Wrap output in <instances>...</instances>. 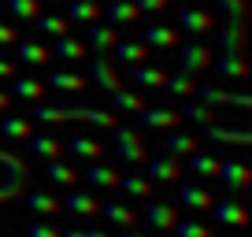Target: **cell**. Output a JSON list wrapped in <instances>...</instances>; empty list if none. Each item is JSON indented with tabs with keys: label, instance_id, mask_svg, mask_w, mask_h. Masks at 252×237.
Segmentation results:
<instances>
[{
	"label": "cell",
	"instance_id": "obj_1",
	"mask_svg": "<svg viewBox=\"0 0 252 237\" xmlns=\"http://www.w3.org/2000/svg\"><path fill=\"white\" fill-rule=\"evenodd\" d=\"M30 118L37 122H89L96 130H111L115 126V115L111 111H96V108H56V104L37 100L30 111Z\"/></svg>",
	"mask_w": 252,
	"mask_h": 237
},
{
	"label": "cell",
	"instance_id": "obj_2",
	"mask_svg": "<svg viewBox=\"0 0 252 237\" xmlns=\"http://www.w3.org/2000/svg\"><path fill=\"white\" fill-rule=\"evenodd\" d=\"M0 163L8 167V174H4V182H0V204H8V200H19L26 193V182H30V167H26L23 156H15V152L0 148Z\"/></svg>",
	"mask_w": 252,
	"mask_h": 237
},
{
	"label": "cell",
	"instance_id": "obj_3",
	"mask_svg": "<svg viewBox=\"0 0 252 237\" xmlns=\"http://www.w3.org/2000/svg\"><path fill=\"white\" fill-rule=\"evenodd\" d=\"M111 148H115V156L123 159V163H130V167H137V163H145L149 159V148H145V137L137 134L134 126H111Z\"/></svg>",
	"mask_w": 252,
	"mask_h": 237
},
{
	"label": "cell",
	"instance_id": "obj_4",
	"mask_svg": "<svg viewBox=\"0 0 252 237\" xmlns=\"http://www.w3.org/2000/svg\"><path fill=\"white\" fill-rule=\"evenodd\" d=\"M86 82L89 86H96V89H104V93H111V89H119L123 82H119V71H115V63L111 59H104V56H89L86 59Z\"/></svg>",
	"mask_w": 252,
	"mask_h": 237
},
{
	"label": "cell",
	"instance_id": "obj_5",
	"mask_svg": "<svg viewBox=\"0 0 252 237\" xmlns=\"http://www.w3.org/2000/svg\"><path fill=\"white\" fill-rule=\"evenodd\" d=\"M145 178H149V182H178L182 178V163L174 156H149L145 159Z\"/></svg>",
	"mask_w": 252,
	"mask_h": 237
},
{
	"label": "cell",
	"instance_id": "obj_6",
	"mask_svg": "<svg viewBox=\"0 0 252 237\" xmlns=\"http://www.w3.org/2000/svg\"><path fill=\"white\" fill-rule=\"evenodd\" d=\"M141 219L149 222L152 230H174V222H178V211H174L171 204H163V200H145Z\"/></svg>",
	"mask_w": 252,
	"mask_h": 237
},
{
	"label": "cell",
	"instance_id": "obj_7",
	"mask_svg": "<svg viewBox=\"0 0 252 237\" xmlns=\"http://www.w3.org/2000/svg\"><path fill=\"white\" fill-rule=\"evenodd\" d=\"M215 178H219L226 189H249L252 171H249L245 163H237V159H219V171H215Z\"/></svg>",
	"mask_w": 252,
	"mask_h": 237
},
{
	"label": "cell",
	"instance_id": "obj_8",
	"mask_svg": "<svg viewBox=\"0 0 252 237\" xmlns=\"http://www.w3.org/2000/svg\"><path fill=\"white\" fill-rule=\"evenodd\" d=\"M197 96H200V104H208V108H219V104L249 108V104H252L249 93H226V89H215V86H197Z\"/></svg>",
	"mask_w": 252,
	"mask_h": 237
},
{
	"label": "cell",
	"instance_id": "obj_9",
	"mask_svg": "<svg viewBox=\"0 0 252 237\" xmlns=\"http://www.w3.org/2000/svg\"><path fill=\"white\" fill-rule=\"evenodd\" d=\"M178 63H182V71H189V74H200V71H208L212 67V52H208L204 45H182L178 48Z\"/></svg>",
	"mask_w": 252,
	"mask_h": 237
},
{
	"label": "cell",
	"instance_id": "obj_10",
	"mask_svg": "<svg viewBox=\"0 0 252 237\" xmlns=\"http://www.w3.org/2000/svg\"><path fill=\"white\" fill-rule=\"evenodd\" d=\"M137 118H141L145 126H152V130H174L182 122V111H174V108H149V104H145V108L137 111Z\"/></svg>",
	"mask_w": 252,
	"mask_h": 237
},
{
	"label": "cell",
	"instance_id": "obj_11",
	"mask_svg": "<svg viewBox=\"0 0 252 237\" xmlns=\"http://www.w3.org/2000/svg\"><path fill=\"white\" fill-rule=\"evenodd\" d=\"M15 59H23L30 67H45L52 63V48L45 41H15Z\"/></svg>",
	"mask_w": 252,
	"mask_h": 237
},
{
	"label": "cell",
	"instance_id": "obj_12",
	"mask_svg": "<svg viewBox=\"0 0 252 237\" xmlns=\"http://www.w3.org/2000/svg\"><path fill=\"white\" fill-rule=\"evenodd\" d=\"M115 41H119V30H115V26H93V30L86 33V48H89V56H104V52H111V48H115Z\"/></svg>",
	"mask_w": 252,
	"mask_h": 237
},
{
	"label": "cell",
	"instance_id": "obj_13",
	"mask_svg": "<svg viewBox=\"0 0 252 237\" xmlns=\"http://www.w3.org/2000/svg\"><path fill=\"white\" fill-rule=\"evenodd\" d=\"M89 185H96V189H119V171L115 167H108L104 159H96V163L86 167V174H82Z\"/></svg>",
	"mask_w": 252,
	"mask_h": 237
},
{
	"label": "cell",
	"instance_id": "obj_14",
	"mask_svg": "<svg viewBox=\"0 0 252 237\" xmlns=\"http://www.w3.org/2000/svg\"><path fill=\"white\" fill-rule=\"evenodd\" d=\"M141 45H149V48H174L178 45V30H171V26H163V23H149L141 30Z\"/></svg>",
	"mask_w": 252,
	"mask_h": 237
},
{
	"label": "cell",
	"instance_id": "obj_15",
	"mask_svg": "<svg viewBox=\"0 0 252 237\" xmlns=\"http://www.w3.org/2000/svg\"><path fill=\"white\" fill-rule=\"evenodd\" d=\"M178 26H182V30H189L193 37H204V33H212V30H215L212 15H208V11H197V8L178 11Z\"/></svg>",
	"mask_w": 252,
	"mask_h": 237
},
{
	"label": "cell",
	"instance_id": "obj_16",
	"mask_svg": "<svg viewBox=\"0 0 252 237\" xmlns=\"http://www.w3.org/2000/svg\"><path fill=\"white\" fill-rule=\"evenodd\" d=\"M212 211H215V219L222 222V226H245L249 222V211H245L237 200H212Z\"/></svg>",
	"mask_w": 252,
	"mask_h": 237
},
{
	"label": "cell",
	"instance_id": "obj_17",
	"mask_svg": "<svg viewBox=\"0 0 252 237\" xmlns=\"http://www.w3.org/2000/svg\"><path fill=\"white\" fill-rule=\"evenodd\" d=\"M219 41H222V52L241 56V48H245V19H226L222 30H219Z\"/></svg>",
	"mask_w": 252,
	"mask_h": 237
},
{
	"label": "cell",
	"instance_id": "obj_18",
	"mask_svg": "<svg viewBox=\"0 0 252 237\" xmlns=\"http://www.w3.org/2000/svg\"><path fill=\"white\" fill-rule=\"evenodd\" d=\"M204 137L208 141H219V145H252L249 130H230V126H219V122H208Z\"/></svg>",
	"mask_w": 252,
	"mask_h": 237
},
{
	"label": "cell",
	"instance_id": "obj_19",
	"mask_svg": "<svg viewBox=\"0 0 252 237\" xmlns=\"http://www.w3.org/2000/svg\"><path fill=\"white\" fill-rule=\"evenodd\" d=\"M111 52H115L119 59H126L130 67H137V63H149V59H152L149 45H141V41H123V37L115 41V48H111Z\"/></svg>",
	"mask_w": 252,
	"mask_h": 237
},
{
	"label": "cell",
	"instance_id": "obj_20",
	"mask_svg": "<svg viewBox=\"0 0 252 237\" xmlns=\"http://www.w3.org/2000/svg\"><path fill=\"white\" fill-rule=\"evenodd\" d=\"M100 15H104L100 0H67V19H74V23H96Z\"/></svg>",
	"mask_w": 252,
	"mask_h": 237
},
{
	"label": "cell",
	"instance_id": "obj_21",
	"mask_svg": "<svg viewBox=\"0 0 252 237\" xmlns=\"http://www.w3.org/2000/svg\"><path fill=\"white\" fill-rule=\"evenodd\" d=\"M45 86L67 89V93H82V89H89V82H86V74H78V71H48Z\"/></svg>",
	"mask_w": 252,
	"mask_h": 237
},
{
	"label": "cell",
	"instance_id": "obj_22",
	"mask_svg": "<svg viewBox=\"0 0 252 237\" xmlns=\"http://www.w3.org/2000/svg\"><path fill=\"white\" fill-rule=\"evenodd\" d=\"M197 148H200V141H197L193 134H167V137H163V156L182 159V156H193Z\"/></svg>",
	"mask_w": 252,
	"mask_h": 237
},
{
	"label": "cell",
	"instance_id": "obj_23",
	"mask_svg": "<svg viewBox=\"0 0 252 237\" xmlns=\"http://www.w3.org/2000/svg\"><path fill=\"white\" fill-rule=\"evenodd\" d=\"M108 19H111V26H134L137 19H141V11H137L134 0H111L108 4Z\"/></svg>",
	"mask_w": 252,
	"mask_h": 237
},
{
	"label": "cell",
	"instance_id": "obj_24",
	"mask_svg": "<svg viewBox=\"0 0 252 237\" xmlns=\"http://www.w3.org/2000/svg\"><path fill=\"white\" fill-rule=\"evenodd\" d=\"M67 152H71L74 159H86V163H96V159H104V145L89 141V137H78V134L67 141Z\"/></svg>",
	"mask_w": 252,
	"mask_h": 237
},
{
	"label": "cell",
	"instance_id": "obj_25",
	"mask_svg": "<svg viewBox=\"0 0 252 237\" xmlns=\"http://www.w3.org/2000/svg\"><path fill=\"white\" fill-rule=\"evenodd\" d=\"M23 200H26V207H30V211H37V215H56V211H63L60 200H56L52 193H41V189H26Z\"/></svg>",
	"mask_w": 252,
	"mask_h": 237
},
{
	"label": "cell",
	"instance_id": "obj_26",
	"mask_svg": "<svg viewBox=\"0 0 252 237\" xmlns=\"http://www.w3.org/2000/svg\"><path fill=\"white\" fill-rule=\"evenodd\" d=\"M52 56H60V59H89V48H86V41H78V37H56V45H52Z\"/></svg>",
	"mask_w": 252,
	"mask_h": 237
},
{
	"label": "cell",
	"instance_id": "obj_27",
	"mask_svg": "<svg viewBox=\"0 0 252 237\" xmlns=\"http://www.w3.org/2000/svg\"><path fill=\"white\" fill-rule=\"evenodd\" d=\"M163 89L171 96H193L197 93V74H189V71H174V74H167V82H163Z\"/></svg>",
	"mask_w": 252,
	"mask_h": 237
},
{
	"label": "cell",
	"instance_id": "obj_28",
	"mask_svg": "<svg viewBox=\"0 0 252 237\" xmlns=\"http://www.w3.org/2000/svg\"><path fill=\"white\" fill-rule=\"evenodd\" d=\"M100 215L108 222H115V226H123V230H130L137 222V211L134 207H126V204H119V200H108V204H100Z\"/></svg>",
	"mask_w": 252,
	"mask_h": 237
},
{
	"label": "cell",
	"instance_id": "obj_29",
	"mask_svg": "<svg viewBox=\"0 0 252 237\" xmlns=\"http://www.w3.org/2000/svg\"><path fill=\"white\" fill-rule=\"evenodd\" d=\"M178 204L193 207V211H212V193L200 185H182L178 189Z\"/></svg>",
	"mask_w": 252,
	"mask_h": 237
},
{
	"label": "cell",
	"instance_id": "obj_30",
	"mask_svg": "<svg viewBox=\"0 0 252 237\" xmlns=\"http://www.w3.org/2000/svg\"><path fill=\"white\" fill-rule=\"evenodd\" d=\"M11 96H19V100H30V104H37V100H45V82H37V78H23V74H15V86H11Z\"/></svg>",
	"mask_w": 252,
	"mask_h": 237
},
{
	"label": "cell",
	"instance_id": "obj_31",
	"mask_svg": "<svg viewBox=\"0 0 252 237\" xmlns=\"http://www.w3.org/2000/svg\"><path fill=\"white\" fill-rule=\"evenodd\" d=\"M152 185H156V182H149L145 174H119V189L130 193V197H137V200H149Z\"/></svg>",
	"mask_w": 252,
	"mask_h": 237
},
{
	"label": "cell",
	"instance_id": "obj_32",
	"mask_svg": "<svg viewBox=\"0 0 252 237\" xmlns=\"http://www.w3.org/2000/svg\"><path fill=\"white\" fill-rule=\"evenodd\" d=\"M45 178H48L52 185H71V189H74L78 171H74V167H67V163H60V159H48V163H45Z\"/></svg>",
	"mask_w": 252,
	"mask_h": 237
},
{
	"label": "cell",
	"instance_id": "obj_33",
	"mask_svg": "<svg viewBox=\"0 0 252 237\" xmlns=\"http://www.w3.org/2000/svg\"><path fill=\"white\" fill-rule=\"evenodd\" d=\"M63 207L74 215H100V200L89 197V193H74V189H71V197L63 200Z\"/></svg>",
	"mask_w": 252,
	"mask_h": 237
},
{
	"label": "cell",
	"instance_id": "obj_34",
	"mask_svg": "<svg viewBox=\"0 0 252 237\" xmlns=\"http://www.w3.org/2000/svg\"><path fill=\"white\" fill-rule=\"evenodd\" d=\"M0 134L4 137H15V141H30L33 137V118H0Z\"/></svg>",
	"mask_w": 252,
	"mask_h": 237
},
{
	"label": "cell",
	"instance_id": "obj_35",
	"mask_svg": "<svg viewBox=\"0 0 252 237\" xmlns=\"http://www.w3.org/2000/svg\"><path fill=\"white\" fill-rule=\"evenodd\" d=\"M111 104H115V111H126V115H137V111L145 108L141 93H130V89H111Z\"/></svg>",
	"mask_w": 252,
	"mask_h": 237
},
{
	"label": "cell",
	"instance_id": "obj_36",
	"mask_svg": "<svg viewBox=\"0 0 252 237\" xmlns=\"http://www.w3.org/2000/svg\"><path fill=\"white\" fill-rule=\"evenodd\" d=\"M215 71L226 74V78H245V74H249V63H245L237 52H222V59L215 63Z\"/></svg>",
	"mask_w": 252,
	"mask_h": 237
},
{
	"label": "cell",
	"instance_id": "obj_37",
	"mask_svg": "<svg viewBox=\"0 0 252 237\" xmlns=\"http://www.w3.org/2000/svg\"><path fill=\"white\" fill-rule=\"evenodd\" d=\"M33 26H37L41 33H48V37H63V33L71 30V19H63V15H37Z\"/></svg>",
	"mask_w": 252,
	"mask_h": 237
},
{
	"label": "cell",
	"instance_id": "obj_38",
	"mask_svg": "<svg viewBox=\"0 0 252 237\" xmlns=\"http://www.w3.org/2000/svg\"><path fill=\"white\" fill-rule=\"evenodd\" d=\"M189 171L197 174V178H215V171H219V159L208 156V152H193V156H189Z\"/></svg>",
	"mask_w": 252,
	"mask_h": 237
},
{
	"label": "cell",
	"instance_id": "obj_39",
	"mask_svg": "<svg viewBox=\"0 0 252 237\" xmlns=\"http://www.w3.org/2000/svg\"><path fill=\"white\" fill-rule=\"evenodd\" d=\"M8 11L23 23H33L41 15V0H8Z\"/></svg>",
	"mask_w": 252,
	"mask_h": 237
},
{
	"label": "cell",
	"instance_id": "obj_40",
	"mask_svg": "<svg viewBox=\"0 0 252 237\" xmlns=\"http://www.w3.org/2000/svg\"><path fill=\"white\" fill-rule=\"evenodd\" d=\"M30 148L33 152H37V156H45V159H56V156H60V141H56V137H45V134H33L30 137Z\"/></svg>",
	"mask_w": 252,
	"mask_h": 237
},
{
	"label": "cell",
	"instance_id": "obj_41",
	"mask_svg": "<svg viewBox=\"0 0 252 237\" xmlns=\"http://www.w3.org/2000/svg\"><path fill=\"white\" fill-rule=\"evenodd\" d=\"M134 78L141 82V86H159V89H163L167 71H156V67H149V63H137V67H134Z\"/></svg>",
	"mask_w": 252,
	"mask_h": 237
},
{
	"label": "cell",
	"instance_id": "obj_42",
	"mask_svg": "<svg viewBox=\"0 0 252 237\" xmlns=\"http://www.w3.org/2000/svg\"><path fill=\"white\" fill-rule=\"evenodd\" d=\"M174 234L178 237H212V230L204 222H193V219H178L174 222Z\"/></svg>",
	"mask_w": 252,
	"mask_h": 237
},
{
	"label": "cell",
	"instance_id": "obj_43",
	"mask_svg": "<svg viewBox=\"0 0 252 237\" xmlns=\"http://www.w3.org/2000/svg\"><path fill=\"white\" fill-rule=\"evenodd\" d=\"M182 118H193V122L208 126V122H215V108H208V104H189V108L182 111Z\"/></svg>",
	"mask_w": 252,
	"mask_h": 237
},
{
	"label": "cell",
	"instance_id": "obj_44",
	"mask_svg": "<svg viewBox=\"0 0 252 237\" xmlns=\"http://www.w3.org/2000/svg\"><path fill=\"white\" fill-rule=\"evenodd\" d=\"M30 237H60V230L48 226V222H30V230H26Z\"/></svg>",
	"mask_w": 252,
	"mask_h": 237
},
{
	"label": "cell",
	"instance_id": "obj_45",
	"mask_svg": "<svg viewBox=\"0 0 252 237\" xmlns=\"http://www.w3.org/2000/svg\"><path fill=\"white\" fill-rule=\"evenodd\" d=\"M137 11H152V15H159V11H167V4L171 0H134Z\"/></svg>",
	"mask_w": 252,
	"mask_h": 237
},
{
	"label": "cell",
	"instance_id": "obj_46",
	"mask_svg": "<svg viewBox=\"0 0 252 237\" xmlns=\"http://www.w3.org/2000/svg\"><path fill=\"white\" fill-rule=\"evenodd\" d=\"M230 19H245V0H219Z\"/></svg>",
	"mask_w": 252,
	"mask_h": 237
},
{
	"label": "cell",
	"instance_id": "obj_47",
	"mask_svg": "<svg viewBox=\"0 0 252 237\" xmlns=\"http://www.w3.org/2000/svg\"><path fill=\"white\" fill-rule=\"evenodd\" d=\"M19 41V30H11L8 23H0V45H15Z\"/></svg>",
	"mask_w": 252,
	"mask_h": 237
},
{
	"label": "cell",
	"instance_id": "obj_48",
	"mask_svg": "<svg viewBox=\"0 0 252 237\" xmlns=\"http://www.w3.org/2000/svg\"><path fill=\"white\" fill-rule=\"evenodd\" d=\"M15 74H19L15 59H0V78H15Z\"/></svg>",
	"mask_w": 252,
	"mask_h": 237
},
{
	"label": "cell",
	"instance_id": "obj_49",
	"mask_svg": "<svg viewBox=\"0 0 252 237\" xmlns=\"http://www.w3.org/2000/svg\"><path fill=\"white\" fill-rule=\"evenodd\" d=\"M11 108V93H8V89H0V111H8Z\"/></svg>",
	"mask_w": 252,
	"mask_h": 237
},
{
	"label": "cell",
	"instance_id": "obj_50",
	"mask_svg": "<svg viewBox=\"0 0 252 237\" xmlns=\"http://www.w3.org/2000/svg\"><path fill=\"white\" fill-rule=\"evenodd\" d=\"M60 237H86V230H78V226H71V230H60Z\"/></svg>",
	"mask_w": 252,
	"mask_h": 237
},
{
	"label": "cell",
	"instance_id": "obj_51",
	"mask_svg": "<svg viewBox=\"0 0 252 237\" xmlns=\"http://www.w3.org/2000/svg\"><path fill=\"white\" fill-rule=\"evenodd\" d=\"M123 237H149V234H141V230H134V226H130V230H123Z\"/></svg>",
	"mask_w": 252,
	"mask_h": 237
},
{
	"label": "cell",
	"instance_id": "obj_52",
	"mask_svg": "<svg viewBox=\"0 0 252 237\" xmlns=\"http://www.w3.org/2000/svg\"><path fill=\"white\" fill-rule=\"evenodd\" d=\"M86 237H111V234H104V230H86Z\"/></svg>",
	"mask_w": 252,
	"mask_h": 237
},
{
	"label": "cell",
	"instance_id": "obj_53",
	"mask_svg": "<svg viewBox=\"0 0 252 237\" xmlns=\"http://www.w3.org/2000/svg\"><path fill=\"white\" fill-rule=\"evenodd\" d=\"M63 4H67V0H63Z\"/></svg>",
	"mask_w": 252,
	"mask_h": 237
}]
</instances>
